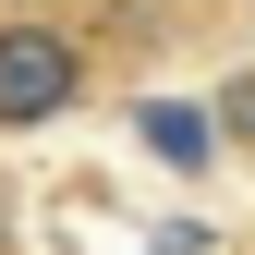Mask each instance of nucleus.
Segmentation results:
<instances>
[{
  "instance_id": "1",
  "label": "nucleus",
  "mask_w": 255,
  "mask_h": 255,
  "mask_svg": "<svg viewBox=\"0 0 255 255\" xmlns=\"http://www.w3.org/2000/svg\"><path fill=\"white\" fill-rule=\"evenodd\" d=\"M85 85H98V37L73 12L0 0V134H37V122L85 110Z\"/></svg>"
},
{
  "instance_id": "2",
  "label": "nucleus",
  "mask_w": 255,
  "mask_h": 255,
  "mask_svg": "<svg viewBox=\"0 0 255 255\" xmlns=\"http://www.w3.org/2000/svg\"><path fill=\"white\" fill-rule=\"evenodd\" d=\"M146 146H158V158H207V122L170 110V98H146Z\"/></svg>"
},
{
  "instance_id": "3",
  "label": "nucleus",
  "mask_w": 255,
  "mask_h": 255,
  "mask_svg": "<svg viewBox=\"0 0 255 255\" xmlns=\"http://www.w3.org/2000/svg\"><path fill=\"white\" fill-rule=\"evenodd\" d=\"M219 134L255 158V73H231V85H219Z\"/></svg>"
},
{
  "instance_id": "4",
  "label": "nucleus",
  "mask_w": 255,
  "mask_h": 255,
  "mask_svg": "<svg viewBox=\"0 0 255 255\" xmlns=\"http://www.w3.org/2000/svg\"><path fill=\"white\" fill-rule=\"evenodd\" d=\"M0 255H12V182H0Z\"/></svg>"
}]
</instances>
